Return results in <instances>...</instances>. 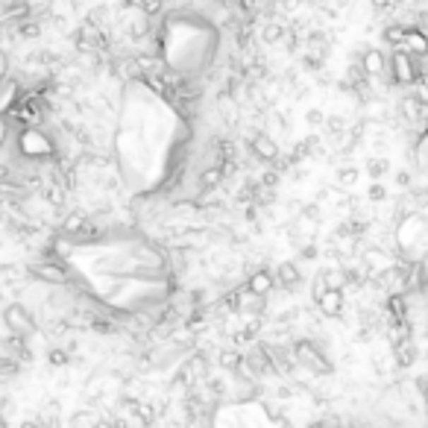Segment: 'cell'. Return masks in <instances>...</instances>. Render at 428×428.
I'll return each instance as SVG.
<instances>
[{"label": "cell", "mask_w": 428, "mask_h": 428, "mask_svg": "<svg viewBox=\"0 0 428 428\" xmlns=\"http://www.w3.org/2000/svg\"><path fill=\"white\" fill-rule=\"evenodd\" d=\"M396 352H399V364H414V361H417V346L408 343V340H402V343L396 346Z\"/></svg>", "instance_id": "cell-4"}, {"label": "cell", "mask_w": 428, "mask_h": 428, "mask_svg": "<svg viewBox=\"0 0 428 428\" xmlns=\"http://www.w3.org/2000/svg\"><path fill=\"white\" fill-rule=\"evenodd\" d=\"M384 68H387V62H384V56H381L379 50H369V53L364 56V71H367V73L379 76V73H384Z\"/></svg>", "instance_id": "cell-3"}, {"label": "cell", "mask_w": 428, "mask_h": 428, "mask_svg": "<svg viewBox=\"0 0 428 428\" xmlns=\"http://www.w3.org/2000/svg\"><path fill=\"white\" fill-rule=\"evenodd\" d=\"M369 191H373V194H369V197H373V200H381V197H384V188H381V185H373Z\"/></svg>", "instance_id": "cell-7"}, {"label": "cell", "mask_w": 428, "mask_h": 428, "mask_svg": "<svg viewBox=\"0 0 428 428\" xmlns=\"http://www.w3.org/2000/svg\"><path fill=\"white\" fill-rule=\"evenodd\" d=\"M411 56H428V35L420 27H411L405 35V44H402Z\"/></svg>", "instance_id": "cell-2"}, {"label": "cell", "mask_w": 428, "mask_h": 428, "mask_svg": "<svg viewBox=\"0 0 428 428\" xmlns=\"http://www.w3.org/2000/svg\"><path fill=\"white\" fill-rule=\"evenodd\" d=\"M393 73L399 83H414L417 80V65L411 59V53H408L405 47H396L393 53Z\"/></svg>", "instance_id": "cell-1"}, {"label": "cell", "mask_w": 428, "mask_h": 428, "mask_svg": "<svg viewBox=\"0 0 428 428\" xmlns=\"http://www.w3.org/2000/svg\"><path fill=\"white\" fill-rule=\"evenodd\" d=\"M340 294H338V290H328V294L323 297V308L328 311V314H338V311H340Z\"/></svg>", "instance_id": "cell-5"}, {"label": "cell", "mask_w": 428, "mask_h": 428, "mask_svg": "<svg viewBox=\"0 0 428 428\" xmlns=\"http://www.w3.org/2000/svg\"><path fill=\"white\" fill-rule=\"evenodd\" d=\"M384 170H387V162H373V165H369V173H373V177H381Z\"/></svg>", "instance_id": "cell-6"}]
</instances>
